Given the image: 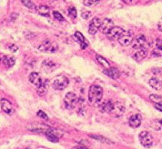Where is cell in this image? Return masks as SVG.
Here are the masks:
<instances>
[{"instance_id":"cell-41","label":"cell","mask_w":162,"mask_h":149,"mask_svg":"<svg viewBox=\"0 0 162 149\" xmlns=\"http://www.w3.org/2000/svg\"><path fill=\"white\" fill-rule=\"evenodd\" d=\"M0 62H1V58H0Z\"/></svg>"},{"instance_id":"cell-7","label":"cell","mask_w":162,"mask_h":149,"mask_svg":"<svg viewBox=\"0 0 162 149\" xmlns=\"http://www.w3.org/2000/svg\"><path fill=\"white\" fill-rule=\"evenodd\" d=\"M0 106L2 110L8 115H12L15 113V109L13 108L12 103L7 99H2L0 100Z\"/></svg>"},{"instance_id":"cell-38","label":"cell","mask_w":162,"mask_h":149,"mask_svg":"<svg viewBox=\"0 0 162 149\" xmlns=\"http://www.w3.org/2000/svg\"><path fill=\"white\" fill-rule=\"evenodd\" d=\"M154 106L158 111L162 112V104H154Z\"/></svg>"},{"instance_id":"cell-16","label":"cell","mask_w":162,"mask_h":149,"mask_svg":"<svg viewBox=\"0 0 162 149\" xmlns=\"http://www.w3.org/2000/svg\"><path fill=\"white\" fill-rule=\"evenodd\" d=\"M46 134V137L47 138L48 140H50L51 142H53V143H57L59 141V138H60V135L57 134V131L55 130H52V129H48V130L45 132Z\"/></svg>"},{"instance_id":"cell-2","label":"cell","mask_w":162,"mask_h":149,"mask_svg":"<svg viewBox=\"0 0 162 149\" xmlns=\"http://www.w3.org/2000/svg\"><path fill=\"white\" fill-rule=\"evenodd\" d=\"M68 79L65 76L59 75L56 77H55L52 81V86L55 90L57 91H62L65 89L68 85Z\"/></svg>"},{"instance_id":"cell-4","label":"cell","mask_w":162,"mask_h":149,"mask_svg":"<svg viewBox=\"0 0 162 149\" xmlns=\"http://www.w3.org/2000/svg\"><path fill=\"white\" fill-rule=\"evenodd\" d=\"M139 141L142 146L144 147L149 148L152 146L153 143V138L151 136V134L147 131H142L139 135Z\"/></svg>"},{"instance_id":"cell-21","label":"cell","mask_w":162,"mask_h":149,"mask_svg":"<svg viewBox=\"0 0 162 149\" xmlns=\"http://www.w3.org/2000/svg\"><path fill=\"white\" fill-rule=\"evenodd\" d=\"M2 63L4 64L7 68H12V67L15 64L16 60L13 56H10V55H5L2 58Z\"/></svg>"},{"instance_id":"cell-20","label":"cell","mask_w":162,"mask_h":149,"mask_svg":"<svg viewBox=\"0 0 162 149\" xmlns=\"http://www.w3.org/2000/svg\"><path fill=\"white\" fill-rule=\"evenodd\" d=\"M36 10L39 14L45 17H50L51 13H50V7H48L46 5H40V6L37 7Z\"/></svg>"},{"instance_id":"cell-15","label":"cell","mask_w":162,"mask_h":149,"mask_svg":"<svg viewBox=\"0 0 162 149\" xmlns=\"http://www.w3.org/2000/svg\"><path fill=\"white\" fill-rule=\"evenodd\" d=\"M142 122V117L140 114H134L130 117L129 119V125L130 127L137 128L139 127Z\"/></svg>"},{"instance_id":"cell-32","label":"cell","mask_w":162,"mask_h":149,"mask_svg":"<svg viewBox=\"0 0 162 149\" xmlns=\"http://www.w3.org/2000/svg\"><path fill=\"white\" fill-rule=\"evenodd\" d=\"M68 15L70 16L72 18L77 17V10H76L74 7H71L70 8L68 9Z\"/></svg>"},{"instance_id":"cell-1","label":"cell","mask_w":162,"mask_h":149,"mask_svg":"<svg viewBox=\"0 0 162 149\" xmlns=\"http://www.w3.org/2000/svg\"><path fill=\"white\" fill-rule=\"evenodd\" d=\"M104 95V90L101 86L97 85L91 86L88 92V100L92 105H100Z\"/></svg>"},{"instance_id":"cell-13","label":"cell","mask_w":162,"mask_h":149,"mask_svg":"<svg viewBox=\"0 0 162 149\" xmlns=\"http://www.w3.org/2000/svg\"><path fill=\"white\" fill-rule=\"evenodd\" d=\"M57 49V48H56ZM56 49L55 47H53L52 43L50 40L47 39V40L43 41V43H41V45L39 47V50L40 51H43V52H53L56 51Z\"/></svg>"},{"instance_id":"cell-36","label":"cell","mask_w":162,"mask_h":149,"mask_svg":"<svg viewBox=\"0 0 162 149\" xmlns=\"http://www.w3.org/2000/svg\"><path fill=\"white\" fill-rule=\"evenodd\" d=\"M38 116H39V117H41V118H43V119H44V120L48 119V117H47V114H46V113H45L44 112H43V111H42V110H39V112H38Z\"/></svg>"},{"instance_id":"cell-40","label":"cell","mask_w":162,"mask_h":149,"mask_svg":"<svg viewBox=\"0 0 162 149\" xmlns=\"http://www.w3.org/2000/svg\"><path fill=\"white\" fill-rule=\"evenodd\" d=\"M122 1L125 2V3H126V4H128V3H130V2H131L132 0H122Z\"/></svg>"},{"instance_id":"cell-29","label":"cell","mask_w":162,"mask_h":149,"mask_svg":"<svg viewBox=\"0 0 162 149\" xmlns=\"http://www.w3.org/2000/svg\"><path fill=\"white\" fill-rule=\"evenodd\" d=\"M21 2L22 3H23L26 7H28V8H30V9L36 8V7H35V5H34V3L31 1V0H21Z\"/></svg>"},{"instance_id":"cell-11","label":"cell","mask_w":162,"mask_h":149,"mask_svg":"<svg viewBox=\"0 0 162 149\" xmlns=\"http://www.w3.org/2000/svg\"><path fill=\"white\" fill-rule=\"evenodd\" d=\"M113 26H114V24H113V21L111 19H109V18H106V19L103 20L102 22H101V26L100 30V31L103 34H107L110 31V30H111Z\"/></svg>"},{"instance_id":"cell-8","label":"cell","mask_w":162,"mask_h":149,"mask_svg":"<svg viewBox=\"0 0 162 149\" xmlns=\"http://www.w3.org/2000/svg\"><path fill=\"white\" fill-rule=\"evenodd\" d=\"M101 22H102V21L100 18H98V17L93 18L91 21H90V23L89 28H88V32H89V34L94 35V34H95L96 33L98 32V30L100 28Z\"/></svg>"},{"instance_id":"cell-33","label":"cell","mask_w":162,"mask_h":149,"mask_svg":"<svg viewBox=\"0 0 162 149\" xmlns=\"http://www.w3.org/2000/svg\"><path fill=\"white\" fill-rule=\"evenodd\" d=\"M7 47H8V49L10 50V51H11L12 52H13V53H15V52H16V51H18V49H19L16 45L13 44V43H11V44H9L8 46H7Z\"/></svg>"},{"instance_id":"cell-28","label":"cell","mask_w":162,"mask_h":149,"mask_svg":"<svg viewBox=\"0 0 162 149\" xmlns=\"http://www.w3.org/2000/svg\"><path fill=\"white\" fill-rule=\"evenodd\" d=\"M149 99L154 104H162V97L157 95H151L149 96Z\"/></svg>"},{"instance_id":"cell-3","label":"cell","mask_w":162,"mask_h":149,"mask_svg":"<svg viewBox=\"0 0 162 149\" xmlns=\"http://www.w3.org/2000/svg\"><path fill=\"white\" fill-rule=\"evenodd\" d=\"M78 101L79 100L77 98V95L74 94L73 92H68V93H67L64 99V105H65L66 109H74Z\"/></svg>"},{"instance_id":"cell-37","label":"cell","mask_w":162,"mask_h":149,"mask_svg":"<svg viewBox=\"0 0 162 149\" xmlns=\"http://www.w3.org/2000/svg\"><path fill=\"white\" fill-rule=\"evenodd\" d=\"M156 47L159 49H162V39H157L156 41Z\"/></svg>"},{"instance_id":"cell-25","label":"cell","mask_w":162,"mask_h":149,"mask_svg":"<svg viewBox=\"0 0 162 149\" xmlns=\"http://www.w3.org/2000/svg\"><path fill=\"white\" fill-rule=\"evenodd\" d=\"M74 37L76 38V39L78 41L79 43H80V44H81V47L82 48V49H85L86 47H87V44H86V43L85 38H84V36L81 34V33L77 31V32L75 33Z\"/></svg>"},{"instance_id":"cell-26","label":"cell","mask_w":162,"mask_h":149,"mask_svg":"<svg viewBox=\"0 0 162 149\" xmlns=\"http://www.w3.org/2000/svg\"><path fill=\"white\" fill-rule=\"evenodd\" d=\"M151 127L155 130H162V120H154L151 123Z\"/></svg>"},{"instance_id":"cell-34","label":"cell","mask_w":162,"mask_h":149,"mask_svg":"<svg viewBox=\"0 0 162 149\" xmlns=\"http://www.w3.org/2000/svg\"><path fill=\"white\" fill-rule=\"evenodd\" d=\"M152 55L154 56H157V57H160L162 56V49H159V48H155L152 51Z\"/></svg>"},{"instance_id":"cell-9","label":"cell","mask_w":162,"mask_h":149,"mask_svg":"<svg viewBox=\"0 0 162 149\" xmlns=\"http://www.w3.org/2000/svg\"><path fill=\"white\" fill-rule=\"evenodd\" d=\"M125 30L122 28L119 27V26H113L112 28L110 31L107 34V37L111 40H115V39H118L119 37L124 33Z\"/></svg>"},{"instance_id":"cell-24","label":"cell","mask_w":162,"mask_h":149,"mask_svg":"<svg viewBox=\"0 0 162 149\" xmlns=\"http://www.w3.org/2000/svg\"><path fill=\"white\" fill-rule=\"evenodd\" d=\"M96 60L98 62L99 64H100L101 66L103 68H104V69H108V68H110V64H109V62L105 59L104 57H103L101 55H96Z\"/></svg>"},{"instance_id":"cell-17","label":"cell","mask_w":162,"mask_h":149,"mask_svg":"<svg viewBox=\"0 0 162 149\" xmlns=\"http://www.w3.org/2000/svg\"><path fill=\"white\" fill-rule=\"evenodd\" d=\"M147 55V51L145 49V47L141 48V49H138L135 53L133 55V58L134 60H136L137 62H140L145 59V57Z\"/></svg>"},{"instance_id":"cell-5","label":"cell","mask_w":162,"mask_h":149,"mask_svg":"<svg viewBox=\"0 0 162 149\" xmlns=\"http://www.w3.org/2000/svg\"><path fill=\"white\" fill-rule=\"evenodd\" d=\"M126 108L124 105L120 101H116L113 103V106H112L111 111H110V114L115 117H122L125 113Z\"/></svg>"},{"instance_id":"cell-39","label":"cell","mask_w":162,"mask_h":149,"mask_svg":"<svg viewBox=\"0 0 162 149\" xmlns=\"http://www.w3.org/2000/svg\"><path fill=\"white\" fill-rule=\"evenodd\" d=\"M158 30H160V31H161L162 32V20L160 21H159V23H158Z\"/></svg>"},{"instance_id":"cell-18","label":"cell","mask_w":162,"mask_h":149,"mask_svg":"<svg viewBox=\"0 0 162 149\" xmlns=\"http://www.w3.org/2000/svg\"><path fill=\"white\" fill-rule=\"evenodd\" d=\"M104 72L108 77H111V78L113 79L119 78L120 75H121L120 71L118 70V68H113V67H110V68H108V69H104Z\"/></svg>"},{"instance_id":"cell-14","label":"cell","mask_w":162,"mask_h":149,"mask_svg":"<svg viewBox=\"0 0 162 149\" xmlns=\"http://www.w3.org/2000/svg\"><path fill=\"white\" fill-rule=\"evenodd\" d=\"M29 81H30V83H32L33 85H34L35 86L38 87V86H39L41 85L43 80H42V77H41L39 72H33L29 76Z\"/></svg>"},{"instance_id":"cell-31","label":"cell","mask_w":162,"mask_h":149,"mask_svg":"<svg viewBox=\"0 0 162 149\" xmlns=\"http://www.w3.org/2000/svg\"><path fill=\"white\" fill-rule=\"evenodd\" d=\"M53 16L55 19L57 20V21H64V18L63 17V16H62L61 14H60V13L57 11L53 12Z\"/></svg>"},{"instance_id":"cell-30","label":"cell","mask_w":162,"mask_h":149,"mask_svg":"<svg viewBox=\"0 0 162 149\" xmlns=\"http://www.w3.org/2000/svg\"><path fill=\"white\" fill-rule=\"evenodd\" d=\"M101 0H84L83 3L85 6L87 7H91L93 5H95L97 3L100 2Z\"/></svg>"},{"instance_id":"cell-6","label":"cell","mask_w":162,"mask_h":149,"mask_svg":"<svg viewBox=\"0 0 162 149\" xmlns=\"http://www.w3.org/2000/svg\"><path fill=\"white\" fill-rule=\"evenodd\" d=\"M131 44H132V47L134 49H141V48L145 47L146 44H147V39H146L144 35L140 34V35H138L134 39H133Z\"/></svg>"},{"instance_id":"cell-19","label":"cell","mask_w":162,"mask_h":149,"mask_svg":"<svg viewBox=\"0 0 162 149\" xmlns=\"http://www.w3.org/2000/svg\"><path fill=\"white\" fill-rule=\"evenodd\" d=\"M48 81L46 80V81H43L41 85L39 86H38V89H37V93L39 96H43L47 94V91H48Z\"/></svg>"},{"instance_id":"cell-12","label":"cell","mask_w":162,"mask_h":149,"mask_svg":"<svg viewBox=\"0 0 162 149\" xmlns=\"http://www.w3.org/2000/svg\"><path fill=\"white\" fill-rule=\"evenodd\" d=\"M42 66H43V69L45 70V72H53L55 69H56V68L59 67L56 62H54L53 60H45L42 64Z\"/></svg>"},{"instance_id":"cell-22","label":"cell","mask_w":162,"mask_h":149,"mask_svg":"<svg viewBox=\"0 0 162 149\" xmlns=\"http://www.w3.org/2000/svg\"><path fill=\"white\" fill-rule=\"evenodd\" d=\"M149 85L156 91H162V81L157 78H151L149 80Z\"/></svg>"},{"instance_id":"cell-35","label":"cell","mask_w":162,"mask_h":149,"mask_svg":"<svg viewBox=\"0 0 162 149\" xmlns=\"http://www.w3.org/2000/svg\"><path fill=\"white\" fill-rule=\"evenodd\" d=\"M91 16V13L88 11H84L83 12H81V17L85 20L89 19L90 17Z\"/></svg>"},{"instance_id":"cell-23","label":"cell","mask_w":162,"mask_h":149,"mask_svg":"<svg viewBox=\"0 0 162 149\" xmlns=\"http://www.w3.org/2000/svg\"><path fill=\"white\" fill-rule=\"evenodd\" d=\"M113 103L111 100H107L105 102L102 103L100 105V110L103 113H109L111 111L112 106H113Z\"/></svg>"},{"instance_id":"cell-10","label":"cell","mask_w":162,"mask_h":149,"mask_svg":"<svg viewBox=\"0 0 162 149\" xmlns=\"http://www.w3.org/2000/svg\"><path fill=\"white\" fill-rule=\"evenodd\" d=\"M133 41V37L132 35L128 32H126L124 31L123 34L119 37L118 39V43H120V45H122L123 47H127V46H130L131 43H132Z\"/></svg>"},{"instance_id":"cell-27","label":"cell","mask_w":162,"mask_h":149,"mask_svg":"<svg viewBox=\"0 0 162 149\" xmlns=\"http://www.w3.org/2000/svg\"><path fill=\"white\" fill-rule=\"evenodd\" d=\"M90 138L96 139V140L100 141V142H102V143H113V142H111V140H109V138H105L104 136H101V135H90Z\"/></svg>"}]
</instances>
